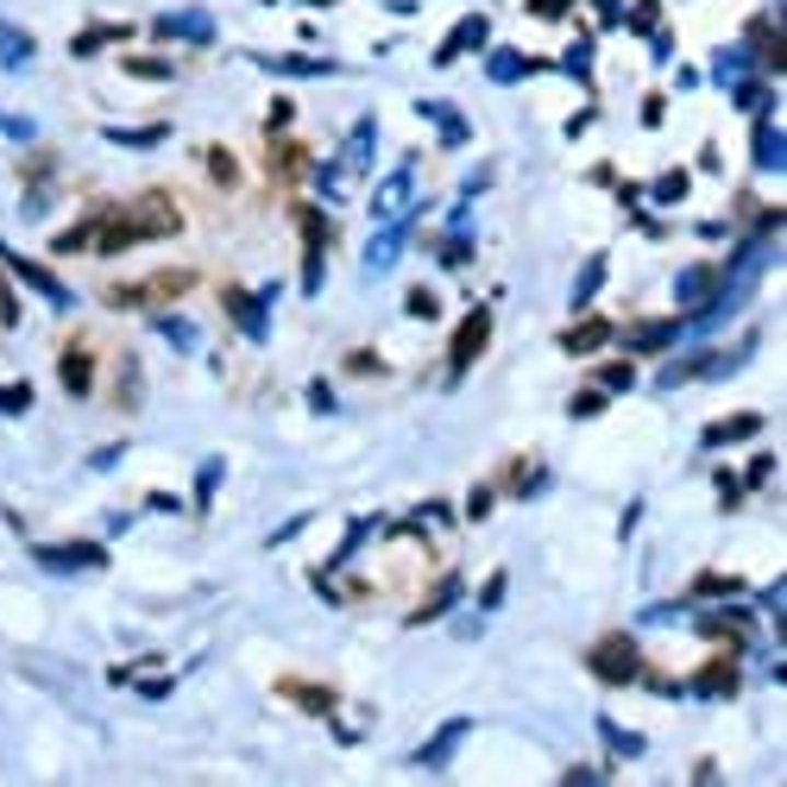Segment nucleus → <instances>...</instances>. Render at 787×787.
<instances>
[{
  "label": "nucleus",
  "mask_w": 787,
  "mask_h": 787,
  "mask_svg": "<svg viewBox=\"0 0 787 787\" xmlns=\"http://www.w3.org/2000/svg\"><path fill=\"white\" fill-rule=\"evenodd\" d=\"M586 668H592L599 681H611V686H617V681H636V649L624 643V636H605V643L586 656Z\"/></svg>",
  "instance_id": "f257e3e1"
},
{
  "label": "nucleus",
  "mask_w": 787,
  "mask_h": 787,
  "mask_svg": "<svg viewBox=\"0 0 787 787\" xmlns=\"http://www.w3.org/2000/svg\"><path fill=\"white\" fill-rule=\"evenodd\" d=\"M485 340H491V315L485 309H473L466 322H460V334H454V354H448V366H454V379L473 366V359L485 354Z\"/></svg>",
  "instance_id": "f03ea898"
},
{
  "label": "nucleus",
  "mask_w": 787,
  "mask_h": 787,
  "mask_svg": "<svg viewBox=\"0 0 787 787\" xmlns=\"http://www.w3.org/2000/svg\"><path fill=\"white\" fill-rule=\"evenodd\" d=\"M409 189H416V171H409V164H397V171H391V177L372 189V215H379V221H397V215H409Z\"/></svg>",
  "instance_id": "7ed1b4c3"
},
{
  "label": "nucleus",
  "mask_w": 787,
  "mask_h": 787,
  "mask_svg": "<svg viewBox=\"0 0 787 787\" xmlns=\"http://www.w3.org/2000/svg\"><path fill=\"white\" fill-rule=\"evenodd\" d=\"M0 258H7V271H13L20 283H32V290H38L45 303H57V309L70 303V290H63V283H57L51 271H45V265H32V258H13V253H0Z\"/></svg>",
  "instance_id": "20e7f679"
},
{
  "label": "nucleus",
  "mask_w": 787,
  "mask_h": 787,
  "mask_svg": "<svg viewBox=\"0 0 787 787\" xmlns=\"http://www.w3.org/2000/svg\"><path fill=\"white\" fill-rule=\"evenodd\" d=\"M107 548L95 542H70V548H38V567H51V574H70V567H102Z\"/></svg>",
  "instance_id": "39448f33"
},
{
  "label": "nucleus",
  "mask_w": 787,
  "mask_h": 787,
  "mask_svg": "<svg viewBox=\"0 0 787 787\" xmlns=\"http://www.w3.org/2000/svg\"><path fill=\"white\" fill-rule=\"evenodd\" d=\"M397 253H404V215H397V221H384V233L366 246V278H384Z\"/></svg>",
  "instance_id": "423d86ee"
},
{
  "label": "nucleus",
  "mask_w": 787,
  "mask_h": 787,
  "mask_svg": "<svg viewBox=\"0 0 787 787\" xmlns=\"http://www.w3.org/2000/svg\"><path fill=\"white\" fill-rule=\"evenodd\" d=\"M158 32H164V38L208 45V38H215V20H208V13H196V7H183V13H164V20H158Z\"/></svg>",
  "instance_id": "0eeeda50"
},
{
  "label": "nucleus",
  "mask_w": 787,
  "mask_h": 787,
  "mask_svg": "<svg viewBox=\"0 0 787 787\" xmlns=\"http://www.w3.org/2000/svg\"><path fill=\"white\" fill-rule=\"evenodd\" d=\"M473 45H485V13H466V20H460V26H454V38H448V45L435 51V63L448 70V63H454L460 51H473Z\"/></svg>",
  "instance_id": "6e6552de"
},
{
  "label": "nucleus",
  "mask_w": 787,
  "mask_h": 787,
  "mask_svg": "<svg viewBox=\"0 0 787 787\" xmlns=\"http://www.w3.org/2000/svg\"><path fill=\"white\" fill-rule=\"evenodd\" d=\"M228 309L240 315V328L253 334V340H265V309H271V290L265 297H246V290H228Z\"/></svg>",
  "instance_id": "1a4fd4ad"
},
{
  "label": "nucleus",
  "mask_w": 787,
  "mask_h": 787,
  "mask_svg": "<svg viewBox=\"0 0 787 787\" xmlns=\"http://www.w3.org/2000/svg\"><path fill=\"white\" fill-rule=\"evenodd\" d=\"M303 246H309V265H303V290L315 297L322 290V221H315V208L303 215Z\"/></svg>",
  "instance_id": "9d476101"
},
{
  "label": "nucleus",
  "mask_w": 787,
  "mask_h": 787,
  "mask_svg": "<svg viewBox=\"0 0 787 787\" xmlns=\"http://www.w3.org/2000/svg\"><path fill=\"white\" fill-rule=\"evenodd\" d=\"M782 158H787V139L775 120H756V171H782Z\"/></svg>",
  "instance_id": "9b49d317"
},
{
  "label": "nucleus",
  "mask_w": 787,
  "mask_h": 787,
  "mask_svg": "<svg viewBox=\"0 0 787 787\" xmlns=\"http://www.w3.org/2000/svg\"><path fill=\"white\" fill-rule=\"evenodd\" d=\"M466 731H473V718H454V725H448V731L435 737V743H429V750H423L416 762H423V768H448V756H454V743H460Z\"/></svg>",
  "instance_id": "f8f14e48"
},
{
  "label": "nucleus",
  "mask_w": 787,
  "mask_h": 787,
  "mask_svg": "<svg viewBox=\"0 0 787 787\" xmlns=\"http://www.w3.org/2000/svg\"><path fill=\"white\" fill-rule=\"evenodd\" d=\"M605 340H611V322H580V328L560 334V347H567V354H592V347H605Z\"/></svg>",
  "instance_id": "ddd939ff"
},
{
  "label": "nucleus",
  "mask_w": 787,
  "mask_h": 787,
  "mask_svg": "<svg viewBox=\"0 0 787 787\" xmlns=\"http://www.w3.org/2000/svg\"><path fill=\"white\" fill-rule=\"evenodd\" d=\"M372 146H379V127H372V120H359V127H354V139H347V152H340V164H347V171H366V158H372Z\"/></svg>",
  "instance_id": "4468645a"
},
{
  "label": "nucleus",
  "mask_w": 787,
  "mask_h": 787,
  "mask_svg": "<svg viewBox=\"0 0 787 787\" xmlns=\"http://www.w3.org/2000/svg\"><path fill=\"white\" fill-rule=\"evenodd\" d=\"M686 322H649V328H630V347L636 354H649V347H668V340H681Z\"/></svg>",
  "instance_id": "2eb2a0df"
},
{
  "label": "nucleus",
  "mask_w": 787,
  "mask_h": 787,
  "mask_svg": "<svg viewBox=\"0 0 787 787\" xmlns=\"http://www.w3.org/2000/svg\"><path fill=\"white\" fill-rule=\"evenodd\" d=\"M674 297H681V303H706V297H711V265L681 271V278H674Z\"/></svg>",
  "instance_id": "dca6fc26"
},
{
  "label": "nucleus",
  "mask_w": 787,
  "mask_h": 787,
  "mask_svg": "<svg viewBox=\"0 0 787 787\" xmlns=\"http://www.w3.org/2000/svg\"><path fill=\"white\" fill-rule=\"evenodd\" d=\"M535 70V57L523 51H491V82H517V77H530Z\"/></svg>",
  "instance_id": "f3484780"
},
{
  "label": "nucleus",
  "mask_w": 787,
  "mask_h": 787,
  "mask_svg": "<svg viewBox=\"0 0 787 787\" xmlns=\"http://www.w3.org/2000/svg\"><path fill=\"white\" fill-rule=\"evenodd\" d=\"M423 120H435L448 146H460V139H466V127H460V120H454V107H448V102H423Z\"/></svg>",
  "instance_id": "a211bd4d"
},
{
  "label": "nucleus",
  "mask_w": 787,
  "mask_h": 787,
  "mask_svg": "<svg viewBox=\"0 0 787 787\" xmlns=\"http://www.w3.org/2000/svg\"><path fill=\"white\" fill-rule=\"evenodd\" d=\"M762 416H731V423H718V429H706L711 448H725V441H743V435H756Z\"/></svg>",
  "instance_id": "6ab92c4d"
},
{
  "label": "nucleus",
  "mask_w": 787,
  "mask_h": 787,
  "mask_svg": "<svg viewBox=\"0 0 787 787\" xmlns=\"http://www.w3.org/2000/svg\"><path fill=\"white\" fill-rule=\"evenodd\" d=\"M737 674H731V661H711V674H699L693 681V693H706V699H718V693H731Z\"/></svg>",
  "instance_id": "aec40b11"
},
{
  "label": "nucleus",
  "mask_w": 787,
  "mask_h": 787,
  "mask_svg": "<svg viewBox=\"0 0 787 787\" xmlns=\"http://www.w3.org/2000/svg\"><path fill=\"white\" fill-rule=\"evenodd\" d=\"M265 70H278V77H328L334 63H315V57H271Z\"/></svg>",
  "instance_id": "412c9836"
},
{
  "label": "nucleus",
  "mask_w": 787,
  "mask_h": 787,
  "mask_svg": "<svg viewBox=\"0 0 787 787\" xmlns=\"http://www.w3.org/2000/svg\"><path fill=\"white\" fill-rule=\"evenodd\" d=\"M743 70H750V51H743V45H731V51H718V70H711V77L737 89V82H743Z\"/></svg>",
  "instance_id": "4be33fe9"
},
{
  "label": "nucleus",
  "mask_w": 787,
  "mask_h": 787,
  "mask_svg": "<svg viewBox=\"0 0 787 787\" xmlns=\"http://www.w3.org/2000/svg\"><path fill=\"white\" fill-rule=\"evenodd\" d=\"M599 283H605V258H592V265L580 271V283H574V309L592 303V290H599Z\"/></svg>",
  "instance_id": "5701e85b"
},
{
  "label": "nucleus",
  "mask_w": 787,
  "mask_h": 787,
  "mask_svg": "<svg viewBox=\"0 0 787 787\" xmlns=\"http://www.w3.org/2000/svg\"><path fill=\"white\" fill-rule=\"evenodd\" d=\"M63 391H89V354H63Z\"/></svg>",
  "instance_id": "b1692460"
},
{
  "label": "nucleus",
  "mask_w": 787,
  "mask_h": 787,
  "mask_svg": "<svg viewBox=\"0 0 787 787\" xmlns=\"http://www.w3.org/2000/svg\"><path fill=\"white\" fill-rule=\"evenodd\" d=\"M560 70H567V77H592V45H586V38H580V45H574V51H567V57H560Z\"/></svg>",
  "instance_id": "393cba45"
},
{
  "label": "nucleus",
  "mask_w": 787,
  "mask_h": 787,
  "mask_svg": "<svg viewBox=\"0 0 787 787\" xmlns=\"http://www.w3.org/2000/svg\"><path fill=\"white\" fill-rule=\"evenodd\" d=\"M681 196H686V171H674V177L656 183V202H681Z\"/></svg>",
  "instance_id": "a878e982"
},
{
  "label": "nucleus",
  "mask_w": 787,
  "mask_h": 787,
  "mask_svg": "<svg viewBox=\"0 0 787 787\" xmlns=\"http://www.w3.org/2000/svg\"><path fill=\"white\" fill-rule=\"evenodd\" d=\"M599 384H605V391H630L636 372H630V366H605V372H599Z\"/></svg>",
  "instance_id": "bb28decb"
},
{
  "label": "nucleus",
  "mask_w": 787,
  "mask_h": 787,
  "mask_svg": "<svg viewBox=\"0 0 787 787\" xmlns=\"http://www.w3.org/2000/svg\"><path fill=\"white\" fill-rule=\"evenodd\" d=\"M435 309L441 303H435L429 290H409V315H416V322H435Z\"/></svg>",
  "instance_id": "cd10ccee"
},
{
  "label": "nucleus",
  "mask_w": 787,
  "mask_h": 787,
  "mask_svg": "<svg viewBox=\"0 0 787 787\" xmlns=\"http://www.w3.org/2000/svg\"><path fill=\"white\" fill-rule=\"evenodd\" d=\"M158 334H164V340H177V347H196V334L183 328V322H171V315H158Z\"/></svg>",
  "instance_id": "c85d7f7f"
},
{
  "label": "nucleus",
  "mask_w": 787,
  "mask_h": 787,
  "mask_svg": "<svg viewBox=\"0 0 787 787\" xmlns=\"http://www.w3.org/2000/svg\"><path fill=\"white\" fill-rule=\"evenodd\" d=\"M215 485H221V460H208V466H202V479H196V498H202V505L215 498Z\"/></svg>",
  "instance_id": "c756f323"
},
{
  "label": "nucleus",
  "mask_w": 787,
  "mask_h": 787,
  "mask_svg": "<svg viewBox=\"0 0 787 787\" xmlns=\"http://www.w3.org/2000/svg\"><path fill=\"white\" fill-rule=\"evenodd\" d=\"M535 20H560V13H574V0H530Z\"/></svg>",
  "instance_id": "7c9ffc66"
},
{
  "label": "nucleus",
  "mask_w": 787,
  "mask_h": 787,
  "mask_svg": "<svg viewBox=\"0 0 787 787\" xmlns=\"http://www.w3.org/2000/svg\"><path fill=\"white\" fill-rule=\"evenodd\" d=\"M127 70L132 77H171V63H158V57H132Z\"/></svg>",
  "instance_id": "2f4dec72"
},
{
  "label": "nucleus",
  "mask_w": 787,
  "mask_h": 787,
  "mask_svg": "<svg viewBox=\"0 0 787 787\" xmlns=\"http://www.w3.org/2000/svg\"><path fill=\"white\" fill-rule=\"evenodd\" d=\"M208 171H215L221 183H233V158L228 152H208Z\"/></svg>",
  "instance_id": "473e14b6"
},
{
  "label": "nucleus",
  "mask_w": 787,
  "mask_h": 787,
  "mask_svg": "<svg viewBox=\"0 0 787 787\" xmlns=\"http://www.w3.org/2000/svg\"><path fill=\"white\" fill-rule=\"evenodd\" d=\"M630 26H636V32L656 26V7H649V0H643V7H630Z\"/></svg>",
  "instance_id": "72a5a7b5"
},
{
  "label": "nucleus",
  "mask_w": 787,
  "mask_h": 787,
  "mask_svg": "<svg viewBox=\"0 0 787 787\" xmlns=\"http://www.w3.org/2000/svg\"><path fill=\"white\" fill-rule=\"evenodd\" d=\"M498 599H505V574H498V580H491V586L479 592V605H485V611H498Z\"/></svg>",
  "instance_id": "f704fd0d"
},
{
  "label": "nucleus",
  "mask_w": 787,
  "mask_h": 787,
  "mask_svg": "<svg viewBox=\"0 0 787 787\" xmlns=\"http://www.w3.org/2000/svg\"><path fill=\"white\" fill-rule=\"evenodd\" d=\"M599 409H605V397H599V391H586L580 404H574V416H599Z\"/></svg>",
  "instance_id": "c9c22d12"
}]
</instances>
